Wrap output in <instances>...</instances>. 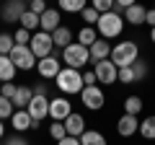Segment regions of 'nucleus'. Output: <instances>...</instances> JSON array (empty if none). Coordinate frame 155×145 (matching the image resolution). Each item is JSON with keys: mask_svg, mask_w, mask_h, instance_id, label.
I'll use <instances>...</instances> for the list:
<instances>
[{"mask_svg": "<svg viewBox=\"0 0 155 145\" xmlns=\"http://www.w3.org/2000/svg\"><path fill=\"white\" fill-rule=\"evenodd\" d=\"M83 83H85V86H98V80H96V72H93V67H91V70H83Z\"/></svg>", "mask_w": 155, "mask_h": 145, "instance_id": "58836bf2", "label": "nucleus"}, {"mask_svg": "<svg viewBox=\"0 0 155 145\" xmlns=\"http://www.w3.org/2000/svg\"><path fill=\"white\" fill-rule=\"evenodd\" d=\"M13 112H16V106H13L11 99H5V96H0V119L5 122V119L13 117Z\"/></svg>", "mask_w": 155, "mask_h": 145, "instance_id": "c756f323", "label": "nucleus"}, {"mask_svg": "<svg viewBox=\"0 0 155 145\" xmlns=\"http://www.w3.org/2000/svg\"><path fill=\"white\" fill-rule=\"evenodd\" d=\"M93 72H96V80H98V86L104 88V86H114L116 78H119V70H116V65L111 60H101L93 65Z\"/></svg>", "mask_w": 155, "mask_h": 145, "instance_id": "6e6552de", "label": "nucleus"}, {"mask_svg": "<svg viewBox=\"0 0 155 145\" xmlns=\"http://www.w3.org/2000/svg\"><path fill=\"white\" fill-rule=\"evenodd\" d=\"M16 91H18L16 83H3L0 86V96H5V99H11V101H13V96H16Z\"/></svg>", "mask_w": 155, "mask_h": 145, "instance_id": "e433bc0d", "label": "nucleus"}, {"mask_svg": "<svg viewBox=\"0 0 155 145\" xmlns=\"http://www.w3.org/2000/svg\"><path fill=\"white\" fill-rule=\"evenodd\" d=\"M137 132H140V117L122 114L119 122H116V135H119V137H134Z\"/></svg>", "mask_w": 155, "mask_h": 145, "instance_id": "2eb2a0df", "label": "nucleus"}, {"mask_svg": "<svg viewBox=\"0 0 155 145\" xmlns=\"http://www.w3.org/2000/svg\"><path fill=\"white\" fill-rule=\"evenodd\" d=\"M116 83H122V86H132V83H134L132 67H122V70H119V78H116Z\"/></svg>", "mask_w": 155, "mask_h": 145, "instance_id": "f704fd0d", "label": "nucleus"}, {"mask_svg": "<svg viewBox=\"0 0 155 145\" xmlns=\"http://www.w3.org/2000/svg\"><path fill=\"white\" fill-rule=\"evenodd\" d=\"M80 18H83V21H85V26H93V29H96V23H98V13H96V11H93V8H91V5L85 8L83 13H80Z\"/></svg>", "mask_w": 155, "mask_h": 145, "instance_id": "72a5a7b5", "label": "nucleus"}, {"mask_svg": "<svg viewBox=\"0 0 155 145\" xmlns=\"http://www.w3.org/2000/svg\"><path fill=\"white\" fill-rule=\"evenodd\" d=\"M111 62L116 65V70L122 67H132L134 62L140 60V44L134 39H127V42H119V44L111 47Z\"/></svg>", "mask_w": 155, "mask_h": 145, "instance_id": "f03ea898", "label": "nucleus"}, {"mask_svg": "<svg viewBox=\"0 0 155 145\" xmlns=\"http://www.w3.org/2000/svg\"><path fill=\"white\" fill-rule=\"evenodd\" d=\"M13 39H16V44H18V47H28V42H31V31H26V29L18 26V29H16V34H13Z\"/></svg>", "mask_w": 155, "mask_h": 145, "instance_id": "473e14b6", "label": "nucleus"}, {"mask_svg": "<svg viewBox=\"0 0 155 145\" xmlns=\"http://www.w3.org/2000/svg\"><path fill=\"white\" fill-rule=\"evenodd\" d=\"M150 42L155 44V29H150Z\"/></svg>", "mask_w": 155, "mask_h": 145, "instance_id": "c03bdc74", "label": "nucleus"}, {"mask_svg": "<svg viewBox=\"0 0 155 145\" xmlns=\"http://www.w3.org/2000/svg\"><path fill=\"white\" fill-rule=\"evenodd\" d=\"M80 104L88 109V112H98V109H104L106 104V93L101 86H85L83 91H80Z\"/></svg>", "mask_w": 155, "mask_h": 145, "instance_id": "423d86ee", "label": "nucleus"}, {"mask_svg": "<svg viewBox=\"0 0 155 145\" xmlns=\"http://www.w3.org/2000/svg\"><path fill=\"white\" fill-rule=\"evenodd\" d=\"M60 26H62V16H60V11H57V8H47V11L39 16V31L54 34Z\"/></svg>", "mask_w": 155, "mask_h": 145, "instance_id": "ddd939ff", "label": "nucleus"}, {"mask_svg": "<svg viewBox=\"0 0 155 145\" xmlns=\"http://www.w3.org/2000/svg\"><path fill=\"white\" fill-rule=\"evenodd\" d=\"M57 91H60L62 96H80V91L85 88L83 83V70H72V67H62L60 72H57Z\"/></svg>", "mask_w": 155, "mask_h": 145, "instance_id": "f257e3e1", "label": "nucleus"}, {"mask_svg": "<svg viewBox=\"0 0 155 145\" xmlns=\"http://www.w3.org/2000/svg\"><path fill=\"white\" fill-rule=\"evenodd\" d=\"M26 11H28V5L23 0H8L5 5L0 8V23H18Z\"/></svg>", "mask_w": 155, "mask_h": 145, "instance_id": "9d476101", "label": "nucleus"}, {"mask_svg": "<svg viewBox=\"0 0 155 145\" xmlns=\"http://www.w3.org/2000/svg\"><path fill=\"white\" fill-rule=\"evenodd\" d=\"M96 39H98V31H96V29L93 26H83V29H80V31H78V44H83V47H88V49H91V44H93V42Z\"/></svg>", "mask_w": 155, "mask_h": 145, "instance_id": "b1692460", "label": "nucleus"}, {"mask_svg": "<svg viewBox=\"0 0 155 145\" xmlns=\"http://www.w3.org/2000/svg\"><path fill=\"white\" fill-rule=\"evenodd\" d=\"M49 137L54 140V143L65 140V137H67V132H65V124H62V122H52V124H49Z\"/></svg>", "mask_w": 155, "mask_h": 145, "instance_id": "2f4dec72", "label": "nucleus"}, {"mask_svg": "<svg viewBox=\"0 0 155 145\" xmlns=\"http://www.w3.org/2000/svg\"><path fill=\"white\" fill-rule=\"evenodd\" d=\"M8 57H11V62H13V65H16V70H23V72H28V70H34V67H36V57H34L31 55V49H28V47H13V52H11V55H8Z\"/></svg>", "mask_w": 155, "mask_h": 145, "instance_id": "1a4fd4ad", "label": "nucleus"}, {"mask_svg": "<svg viewBox=\"0 0 155 145\" xmlns=\"http://www.w3.org/2000/svg\"><path fill=\"white\" fill-rule=\"evenodd\" d=\"M85 8H88L85 0H60L57 3V11L60 13H83Z\"/></svg>", "mask_w": 155, "mask_h": 145, "instance_id": "4be33fe9", "label": "nucleus"}, {"mask_svg": "<svg viewBox=\"0 0 155 145\" xmlns=\"http://www.w3.org/2000/svg\"><path fill=\"white\" fill-rule=\"evenodd\" d=\"M62 60V67H72V70H85V65H91V52L88 47L78 44V42H72L70 47H65L60 55Z\"/></svg>", "mask_w": 155, "mask_h": 145, "instance_id": "20e7f679", "label": "nucleus"}, {"mask_svg": "<svg viewBox=\"0 0 155 145\" xmlns=\"http://www.w3.org/2000/svg\"><path fill=\"white\" fill-rule=\"evenodd\" d=\"M26 5H28V11H31V13H36V16H41V13H44L47 8H49V5L44 3V0H31V3H26Z\"/></svg>", "mask_w": 155, "mask_h": 145, "instance_id": "c9c22d12", "label": "nucleus"}, {"mask_svg": "<svg viewBox=\"0 0 155 145\" xmlns=\"http://www.w3.org/2000/svg\"><path fill=\"white\" fill-rule=\"evenodd\" d=\"M13 78H16V65L11 62V57H0V86L13 83Z\"/></svg>", "mask_w": 155, "mask_h": 145, "instance_id": "412c9836", "label": "nucleus"}, {"mask_svg": "<svg viewBox=\"0 0 155 145\" xmlns=\"http://www.w3.org/2000/svg\"><path fill=\"white\" fill-rule=\"evenodd\" d=\"M70 114H72V104H70L67 96H54V99H49V119L52 122H65Z\"/></svg>", "mask_w": 155, "mask_h": 145, "instance_id": "9b49d317", "label": "nucleus"}, {"mask_svg": "<svg viewBox=\"0 0 155 145\" xmlns=\"http://www.w3.org/2000/svg\"><path fill=\"white\" fill-rule=\"evenodd\" d=\"M80 145H106V137L98 130H85V132L80 135Z\"/></svg>", "mask_w": 155, "mask_h": 145, "instance_id": "393cba45", "label": "nucleus"}, {"mask_svg": "<svg viewBox=\"0 0 155 145\" xmlns=\"http://www.w3.org/2000/svg\"><path fill=\"white\" fill-rule=\"evenodd\" d=\"M16 47V39H13V34L8 31H0V57H8Z\"/></svg>", "mask_w": 155, "mask_h": 145, "instance_id": "cd10ccee", "label": "nucleus"}, {"mask_svg": "<svg viewBox=\"0 0 155 145\" xmlns=\"http://www.w3.org/2000/svg\"><path fill=\"white\" fill-rule=\"evenodd\" d=\"M142 109H145V101L140 99V96H127V99H124V114H129V117H140Z\"/></svg>", "mask_w": 155, "mask_h": 145, "instance_id": "5701e85b", "label": "nucleus"}, {"mask_svg": "<svg viewBox=\"0 0 155 145\" xmlns=\"http://www.w3.org/2000/svg\"><path fill=\"white\" fill-rule=\"evenodd\" d=\"M31 91H34V96H47V83H36V86H31Z\"/></svg>", "mask_w": 155, "mask_h": 145, "instance_id": "ea45409f", "label": "nucleus"}, {"mask_svg": "<svg viewBox=\"0 0 155 145\" xmlns=\"http://www.w3.org/2000/svg\"><path fill=\"white\" fill-rule=\"evenodd\" d=\"M5 145H28V140L23 137V135H16V132H13L11 137H5Z\"/></svg>", "mask_w": 155, "mask_h": 145, "instance_id": "4c0bfd02", "label": "nucleus"}, {"mask_svg": "<svg viewBox=\"0 0 155 145\" xmlns=\"http://www.w3.org/2000/svg\"><path fill=\"white\" fill-rule=\"evenodd\" d=\"M88 5L93 8L98 16H104V13H111V8H114V0H91Z\"/></svg>", "mask_w": 155, "mask_h": 145, "instance_id": "7c9ffc66", "label": "nucleus"}, {"mask_svg": "<svg viewBox=\"0 0 155 145\" xmlns=\"http://www.w3.org/2000/svg\"><path fill=\"white\" fill-rule=\"evenodd\" d=\"M31 99H34L31 86H18L16 96H13V106H16V109H26V106L31 104Z\"/></svg>", "mask_w": 155, "mask_h": 145, "instance_id": "aec40b11", "label": "nucleus"}, {"mask_svg": "<svg viewBox=\"0 0 155 145\" xmlns=\"http://www.w3.org/2000/svg\"><path fill=\"white\" fill-rule=\"evenodd\" d=\"M60 70H62V60L57 55H49V57H44V60L36 62V72H39L41 80H54Z\"/></svg>", "mask_w": 155, "mask_h": 145, "instance_id": "f8f14e48", "label": "nucleus"}, {"mask_svg": "<svg viewBox=\"0 0 155 145\" xmlns=\"http://www.w3.org/2000/svg\"><path fill=\"white\" fill-rule=\"evenodd\" d=\"M0 140H5V122L0 119Z\"/></svg>", "mask_w": 155, "mask_h": 145, "instance_id": "37998d69", "label": "nucleus"}, {"mask_svg": "<svg viewBox=\"0 0 155 145\" xmlns=\"http://www.w3.org/2000/svg\"><path fill=\"white\" fill-rule=\"evenodd\" d=\"M26 112H28V117L34 122V130H36L39 122H44L49 117V96H34L31 104L26 106Z\"/></svg>", "mask_w": 155, "mask_h": 145, "instance_id": "0eeeda50", "label": "nucleus"}, {"mask_svg": "<svg viewBox=\"0 0 155 145\" xmlns=\"http://www.w3.org/2000/svg\"><path fill=\"white\" fill-rule=\"evenodd\" d=\"M124 18L116 16L114 11L111 13H104V16H98V23H96V31H98V39H119L124 34Z\"/></svg>", "mask_w": 155, "mask_h": 145, "instance_id": "7ed1b4c3", "label": "nucleus"}, {"mask_svg": "<svg viewBox=\"0 0 155 145\" xmlns=\"http://www.w3.org/2000/svg\"><path fill=\"white\" fill-rule=\"evenodd\" d=\"M57 145H80V140L78 137H65V140H60Z\"/></svg>", "mask_w": 155, "mask_h": 145, "instance_id": "79ce46f5", "label": "nucleus"}, {"mask_svg": "<svg viewBox=\"0 0 155 145\" xmlns=\"http://www.w3.org/2000/svg\"><path fill=\"white\" fill-rule=\"evenodd\" d=\"M145 23H147L150 29H155V8H150V11H147V16H145Z\"/></svg>", "mask_w": 155, "mask_h": 145, "instance_id": "a19ab883", "label": "nucleus"}, {"mask_svg": "<svg viewBox=\"0 0 155 145\" xmlns=\"http://www.w3.org/2000/svg\"><path fill=\"white\" fill-rule=\"evenodd\" d=\"M140 135H142L145 140H155V114L140 119Z\"/></svg>", "mask_w": 155, "mask_h": 145, "instance_id": "a878e982", "label": "nucleus"}, {"mask_svg": "<svg viewBox=\"0 0 155 145\" xmlns=\"http://www.w3.org/2000/svg\"><path fill=\"white\" fill-rule=\"evenodd\" d=\"M18 23H21V29H26V31H31V34H36V31H39V16H36V13H31V11L23 13Z\"/></svg>", "mask_w": 155, "mask_h": 145, "instance_id": "bb28decb", "label": "nucleus"}, {"mask_svg": "<svg viewBox=\"0 0 155 145\" xmlns=\"http://www.w3.org/2000/svg\"><path fill=\"white\" fill-rule=\"evenodd\" d=\"M145 16H147V8H142L140 3H134V5H129L127 11H124V23H129V26H142Z\"/></svg>", "mask_w": 155, "mask_h": 145, "instance_id": "a211bd4d", "label": "nucleus"}, {"mask_svg": "<svg viewBox=\"0 0 155 145\" xmlns=\"http://www.w3.org/2000/svg\"><path fill=\"white\" fill-rule=\"evenodd\" d=\"M111 47H114L111 42L96 39L93 44H91V49H88V52H91V62L96 65V62H101V60H109V57H111Z\"/></svg>", "mask_w": 155, "mask_h": 145, "instance_id": "f3484780", "label": "nucleus"}, {"mask_svg": "<svg viewBox=\"0 0 155 145\" xmlns=\"http://www.w3.org/2000/svg\"><path fill=\"white\" fill-rule=\"evenodd\" d=\"M28 49L36 60H44V57L54 55V44H52V34H44V31H36L31 34V42H28Z\"/></svg>", "mask_w": 155, "mask_h": 145, "instance_id": "39448f33", "label": "nucleus"}, {"mask_svg": "<svg viewBox=\"0 0 155 145\" xmlns=\"http://www.w3.org/2000/svg\"><path fill=\"white\" fill-rule=\"evenodd\" d=\"M11 127H13V132H16V135L26 132V130H34V122H31V117H28L26 109H16V112H13Z\"/></svg>", "mask_w": 155, "mask_h": 145, "instance_id": "dca6fc26", "label": "nucleus"}, {"mask_svg": "<svg viewBox=\"0 0 155 145\" xmlns=\"http://www.w3.org/2000/svg\"><path fill=\"white\" fill-rule=\"evenodd\" d=\"M147 72H150V65L145 60H137L132 65V75H134V83H140V80H145L147 78Z\"/></svg>", "mask_w": 155, "mask_h": 145, "instance_id": "c85d7f7f", "label": "nucleus"}, {"mask_svg": "<svg viewBox=\"0 0 155 145\" xmlns=\"http://www.w3.org/2000/svg\"><path fill=\"white\" fill-rule=\"evenodd\" d=\"M72 29H67V26H60L54 34H52V44L57 47V49H65V47H70L72 44Z\"/></svg>", "mask_w": 155, "mask_h": 145, "instance_id": "6ab92c4d", "label": "nucleus"}, {"mask_svg": "<svg viewBox=\"0 0 155 145\" xmlns=\"http://www.w3.org/2000/svg\"><path fill=\"white\" fill-rule=\"evenodd\" d=\"M62 124H65L67 137H78V140H80V135L88 130V122H85V117H83V114H78V112H72Z\"/></svg>", "mask_w": 155, "mask_h": 145, "instance_id": "4468645a", "label": "nucleus"}]
</instances>
